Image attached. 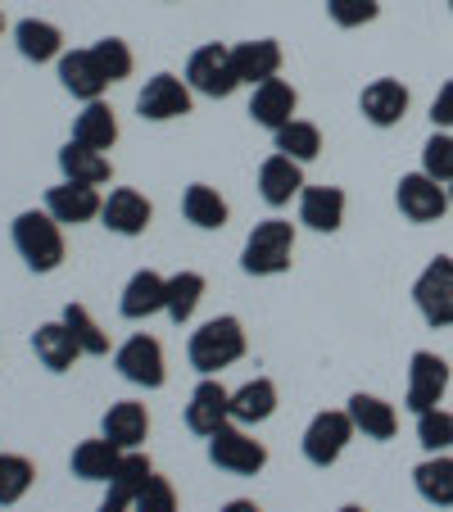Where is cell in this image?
Listing matches in <instances>:
<instances>
[{"instance_id": "8", "label": "cell", "mask_w": 453, "mask_h": 512, "mask_svg": "<svg viewBox=\"0 0 453 512\" xmlns=\"http://www.w3.org/2000/svg\"><path fill=\"white\" fill-rule=\"evenodd\" d=\"M354 417L345 413V408H327V413H318L309 422V431H304V440H299V449H304V458H309L313 467H331L340 454H345V445L354 440Z\"/></svg>"}, {"instance_id": "43", "label": "cell", "mask_w": 453, "mask_h": 512, "mask_svg": "<svg viewBox=\"0 0 453 512\" xmlns=\"http://www.w3.org/2000/svg\"><path fill=\"white\" fill-rule=\"evenodd\" d=\"M222 512H263L254 499H232V503H222Z\"/></svg>"}, {"instance_id": "12", "label": "cell", "mask_w": 453, "mask_h": 512, "mask_svg": "<svg viewBox=\"0 0 453 512\" xmlns=\"http://www.w3.org/2000/svg\"><path fill=\"white\" fill-rule=\"evenodd\" d=\"M227 422H232V390L222 386V381L204 377L200 386L191 390V404H186V431L209 440V435Z\"/></svg>"}, {"instance_id": "35", "label": "cell", "mask_w": 453, "mask_h": 512, "mask_svg": "<svg viewBox=\"0 0 453 512\" xmlns=\"http://www.w3.org/2000/svg\"><path fill=\"white\" fill-rule=\"evenodd\" d=\"M32 481H37V467H32V458H23V454H0V508L19 503L23 494L32 490Z\"/></svg>"}, {"instance_id": "44", "label": "cell", "mask_w": 453, "mask_h": 512, "mask_svg": "<svg viewBox=\"0 0 453 512\" xmlns=\"http://www.w3.org/2000/svg\"><path fill=\"white\" fill-rule=\"evenodd\" d=\"M96 512H132V503H118V499H105Z\"/></svg>"}, {"instance_id": "28", "label": "cell", "mask_w": 453, "mask_h": 512, "mask_svg": "<svg viewBox=\"0 0 453 512\" xmlns=\"http://www.w3.org/2000/svg\"><path fill=\"white\" fill-rule=\"evenodd\" d=\"M182 213H186V223L200 227V232H222V227H227V218H232L227 200H222V195L213 191V186H204V182L186 186V195H182Z\"/></svg>"}, {"instance_id": "1", "label": "cell", "mask_w": 453, "mask_h": 512, "mask_svg": "<svg viewBox=\"0 0 453 512\" xmlns=\"http://www.w3.org/2000/svg\"><path fill=\"white\" fill-rule=\"evenodd\" d=\"M186 358L200 377H218L222 368H232L245 358V327L241 318L222 313V318H209L200 331H191V345H186Z\"/></svg>"}, {"instance_id": "23", "label": "cell", "mask_w": 453, "mask_h": 512, "mask_svg": "<svg viewBox=\"0 0 453 512\" xmlns=\"http://www.w3.org/2000/svg\"><path fill=\"white\" fill-rule=\"evenodd\" d=\"M299 223L313 232H340L345 223V191L340 186H304L299 191Z\"/></svg>"}, {"instance_id": "19", "label": "cell", "mask_w": 453, "mask_h": 512, "mask_svg": "<svg viewBox=\"0 0 453 512\" xmlns=\"http://www.w3.org/2000/svg\"><path fill=\"white\" fill-rule=\"evenodd\" d=\"M295 109H299V91L290 87V82H281V78L259 82L254 96H250V118L259 127H268V132H281V127L295 118Z\"/></svg>"}, {"instance_id": "16", "label": "cell", "mask_w": 453, "mask_h": 512, "mask_svg": "<svg viewBox=\"0 0 453 512\" xmlns=\"http://www.w3.org/2000/svg\"><path fill=\"white\" fill-rule=\"evenodd\" d=\"M46 209H50V218H55V223L78 227V223H91V218H100L105 200H100L96 186L64 182V186H50V191H46Z\"/></svg>"}, {"instance_id": "47", "label": "cell", "mask_w": 453, "mask_h": 512, "mask_svg": "<svg viewBox=\"0 0 453 512\" xmlns=\"http://www.w3.org/2000/svg\"><path fill=\"white\" fill-rule=\"evenodd\" d=\"M449 204H453V182H449Z\"/></svg>"}, {"instance_id": "36", "label": "cell", "mask_w": 453, "mask_h": 512, "mask_svg": "<svg viewBox=\"0 0 453 512\" xmlns=\"http://www.w3.org/2000/svg\"><path fill=\"white\" fill-rule=\"evenodd\" d=\"M91 55H96L100 73L109 78V87H114V82H127V78H132L136 59H132V46H127L123 37H100L96 46H91Z\"/></svg>"}, {"instance_id": "27", "label": "cell", "mask_w": 453, "mask_h": 512, "mask_svg": "<svg viewBox=\"0 0 453 512\" xmlns=\"http://www.w3.org/2000/svg\"><path fill=\"white\" fill-rule=\"evenodd\" d=\"M277 413V386L268 377L245 381L241 390H232V422L236 426H259Z\"/></svg>"}, {"instance_id": "14", "label": "cell", "mask_w": 453, "mask_h": 512, "mask_svg": "<svg viewBox=\"0 0 453 512\" xmlns=\"http://www.w3.org/2000/svg\"><path fill=\"white\" fill-rule=\"evenodd\" d=\"M55 64H59V87H64L73 100L91 105V100L105 96L109 78L100 73V64H96V55H91V50H64Z\"/></svg>"}, {"instance_id": "17", "label": "cell", "mask_w": 453, "mask_h": 512, "mask_svg": "<svg viewBox=\"0 0 453 512\" xmlns=\"http://www.w3.org/2000/svg\"><path fill=\"white\" fill-rule=\"evenodd\" d=\"M304 191V164L299 159H290V155H268L259 164V195H263V204H272V209H286L295 195Z\"/></svg>"}, {"instance_id": "41", "label": "cell", "mask_w": 453, "mask_h": 512, "mask_svg": "<svg viewBox=\"0 0 453 512\" xmlns=\"http://www.w3.org/2000/svg\"><path fill=\"white\" fill-rule=\"evenodd\" d=\"M376 14H381L376 0H327V19L336 23V28H363Z\"/></svg>"}, {"instance_id": "26", "label": "cell", "mask_w": 453, "mask_h": 512, "mask_svg": "<svg viewBox=\"0 0 453 512\" xmlns=\"http://www.w3.org/2000/svg\"><path fill=\"white\" fill-rule=\"evenodd\" d=\"M14 46L28 64H50V59L64 55V32L46 19H19L14 23Z\"/></svg>"}, {"instance_id": "48", "label": "cell", "mask_w": 453, "mask_h": 512, "mask_svg": "<svg viewBox=\"0 0 453 512\" xmlns=\"http://www.w3.org/2000/svg\"><path fill=\"white\" fill-rule=\"evenodd\" d=\"M449 10H453V0H449Z\"/></svg>"}, {"instance_id": "11", "label": "cell", "mask_w": 453, "mask_h": 512, "mask_svg": "<svg viewBox=\"0 0 453 512\" xmlns=\"http://www.w3.org/2000/svg\"><path fill=\"white\" fill-rule=\"evenodd\" d=\"M395 204H399V213H404L408 223H440L444 209H453V204H449V186L435 182V177H426V173L399 177Z\"/></svg>"}, {"instance_id": "18", "label": "cell", "mask_w": 453, "mask_h": 512, "mask_svg": "<svg viewBox=\"0 0 453 512\" xmlns=\"http://www.w3.org/2000/svg\"><path fill=\"white\" fill-rule=\"evenodd\" d=\"M358 109H363V118L372 127H395V123H404V114H408V87L399 78H376L363 87Z\"/></svg>"}, {"instance_id": "38", "label": "cell", "mask_w": 453, "mask_h": 512, "mask_svg": "<svg viewBox=\"0 0 453 512\" xmlns=\"http://www.w3.org/2000/svg\"><path fill=\"white\" fill-rule=\"evenodd\" d=\"M417 445H422L426 454H444V449H453V413H444V408L417 413Z\"/></svg>"}, {"instance_id": "30", "label": "cell", "mask_w": 453, "mask_h": 512, "mask_svg": "<svg viewBox=\"0 0 453 512\" xmlns=\"http://www.w3.org/2000/svg\"><path fill=\"white\" fill-rule=\"evenodd\" d=\"M413 485L431 508H453V458L449 454H431L413 467Z\"/></svg>"}, {"instance_id": "13", "label": "cell", "mask_w": 453, "mask_h": 512, "mask_svg": "<svg viewBox=\"0 0 453 512\" xmlns=\"http://www.w3.org/2000/svg\"><path fill=\"white\" fill-rule=\"evenodd\" d=\"M150 218H155V204L145 200L141 191H132V186L109 191L105 209H100V223H105L114 236H141L145 227H150Z\"/></svg>"}, {"instance_id": "31", "label": "cell", "mask_w": 453, "mask_h": 512, "mask_svg": "<svg viewBox=\"0 0 453 512\" xmlns=\"http://www.w3.org/2000/svg\"><path fill=\"white\" fill-rule=\"evenodd\" d=\"M73 141L91 145V150H109V145L118 141L114 109H109L105 100H91V105H82V114L73 118Z\"/></svg>"}, {"instance_id": "2", "label": "cell", "mask_w": 453, "mask_h": 512, "mask_svg": "<svg viewBox=\"0 0 453 512\" xmlns=\"http://www.w3.org/2000/svg\"><path fill=\"white\" fill-rule=\"evenodd\" d=\"M14 250L32 272H55L64 263V223L50 218V209H23L10 227Z\"/></svg>"}, {"instance_id": "39", "label": "cell", "mask_w": 453, "mask_h": 512, "mask_svg": "<svg viewBox=\"0 0 453 512\" xmlns=\"http://www.w3.org/2000/svg\"><path fill=\"white\" fill-rule=\"evenodd\" d=\"M422 173L435 182H453V132H435L422 145Z\"/></svg>"}, {"instance_id": "4", "label": "cell", "mask_w": 453, "mask_h": 512, "mask_svg": "<svg viewBox=\"0 0 453 512\" xmlns=\"http://www.w3.org/2000/svg\"><path fill=\"white\" fill-rule=\"evenodd\" d=\"M186 87H191L195 96H209V100L236 96V87H241V73H236L232 46L209 41V46L191 50V59H186Z\"/></svg>"}, {"instance_id": "20", "label": "cell", "mask_w": 453, "mask_h": 512, "mask_svg": "<svg viewBox=\"0 0 453 512\" xmlns=\"http://www.w3.org/2000/svg\"><path fill=\"white\" fill-rule=\"evenodd\" d=\"M32 354H37V363L46 372H68L73 363H78L82 345L73 340V331H68V322H41L37 331H32Z\"/></svg>"}, {"instance_id": "33", "label": "cell", "mask_w": 453, "mask_h": 512, "mask_svg": "<svg viewBox=\"0 0 453 512\" xmlns=\"http://www.w3.org/2000/svg\"><path fill=\"white\" fill-rule=\"evenodd\" d=\"M272 141H277L281 155L299 159V164H313V159L322 155V132H318V123H304V118H290L281 132H272Z\"/></svg>"}, {"instance_id": "21", "label": "cell", "mask_w": 453, "mask_h": 512, "mask_svg": "<svg viewBox=\"0 0 453 512\" xmlns=\"http://www.w3.org/2000/svg\"><path fill=\"white\" fill-rule=\"evenodd\" d=\"M349 417H354V431H363V440H376V445H386V440H395L399 431V413L395 404H386L381 395H349Z\"/></svg>"}, {"instance_id": "46", "label": "cell", "mask_w": 453, "mask_h": 512, "mask_svg": "<svg viewBox=\"0 0 453 512\" xmlns=\"http://www.w3.org/2000/svg\"><path fill=\"white\" fill-rule=\"evenodd\" d=\"M0 32H5V14H0Z\"/></svg>"}, {"instance_id": "34", "label": "cell", "mask_w": 453, "mask_h": 512, "mask_svg": "<svg viewBox=\"0 0 453 512\" xmlns=\"http://www.w3.org/2000/svg\"><path fill=\"white\" fill-rule=\"evenodd\" d=\"M200 300H204V277L200 272H177V277H168V318L182 327V322H191L195 318V309H200Z\"/></svg>"}, {"instance_id": "40", "label": "cell", "mask_w": 453, "mask_h": 512, "mask_svg": "<svg viewBox=\"0 0 453 512\" xmlns=\"http://www.w3.org/2000/svg\"><path fill=\"white\" fill-rule=\"evenodd\" d=\"M132 512H177V490L168 476H150L145 490L132 499Z\"/></svg>"}, {"instance_id": "7", "label": "cell", "mask_w": 453, "mask_h": 512, "mask_svg": "<svg viewBox=\"0 0 453 512\" xmlns=\"http://www.w3.org/2000/svg\"><path fill=\"white\" fill-rule=\"evenodd\" d=\"M114 368H118V377L141 390H159L168 381L164 345H159L155 336H127L123 345L114 349Z\"/></svg>"}, {"instance_id": "6", "label": "cell", "mask_w": 453, "mask_h": 512, "mask_svg": "<svg viewBox=\"0 0 453 512\" xmlns=\"http://www.w3.org/2000/svg\"><path fill=\"white\" fill-rule=\"evenodd\" d=\"M413 304L426 318V327H453V259L435 254L422 268V277L413 281Z\"/></svg>"}, {"instance_id": "10", "label": "cell", "mask_w": 453, "mask_h": 512, "mask_svg": "<svg viewBox=\"0 0 453 512\" xmlns=\"http://www.w3.org/2000/svg\"><path fill=\"white\" fill-rule=\"evenodd\" d=\"M444 390H449V363L431 349H417L408 363V390H404V408L408 413H431L440 408Z\"/></svg>"}, {"instance_id": "25", "label": "cell", "mask_w": 453, "mask_h": 512, "mask_svg": "<svg viewBox=\"0 0 453 512\" xmlns=\"http://www.w3.org/2000/svg\"><path fill=\"white\" fill-rule=\"evenodd\" d=\"M59 173H64V182L105 186L109 177H114V164H109L105 150H91V145H82V141H68L64 150H59Z\"/></svg>"}, {"instance_id": "22", "label": "cell", "mask_w": 453, "mask_h": 512, "mask_svg": "<svg viewBox=\"0 0 453 512\" xmlns=\"http://www.w3.org/2000/svg\"><path fill=\"white\" fill-rule=\"evenodd\" d=\"M100 435L105 440H114L118 449H141L145 435H150V413H145V404H136V399H118V404H109L105 422H100Z\"/></svg>"}, {"instance_id": "42", "label": "cell", "mask_w": 453, "mask_h": 512, "mask_svg": "<svg viewBox=\"0 0 453 512\" xmlns=\"http://www.w3.org/2000/svg\"><path fill=\"white\" fill-rule=\"evenodd\" d=\"M431 123H435V132H453V78L444 82L440 91H435V100H431Z\"/></svg>"}, {"instance_id": "37", "label": "cell", "mask_w": 453, "mask_h": 512, "mask_svg": "<svg viewBox=\"0 0 453 512\" xmlns=\"http://www.w3.org/2000/svg\"><path fill=\"white\" fill-rule=\"evenodd\" d=\"M64 322H68V331H73V340L82 345V354H91V358H105V354H109V336L100 331V322L91 318L82 304H68V309H64Z\"/></svg>"}, {"instance_id": "3", "label": "cell", "mask_w": 453, "mask_h": 512, "mask_svg": "<svg viewBox=\"0 0 453 512\" xmlns=\"http://www.w3.org/2000/svg\"><path fill=\"white\" fill-rule=\"evenodd\" d=\"M290 259H295V223H286V218L254 223V232L245 236L241 268L250 277H277V272L290 268Z\"/></svg>"}, {"instance_id": "29", "label": "cell", "mask_w": 453, "mask_h": 512, "mask_svg": "<svg viewBox=\"0 0 453 512\" xmlns=\"http://www.w3.org/2000/svg\"><path fill=\"white\" fill-rule=\"evenodd\" d=\"M118 458H123V449H118L114 440H105V435H96V440H82V445L73 449L68 467H73L78 481H109L114 467H118Z\"/></svg>"}, {"instance_id": "32", "label": "cell", "mask_w": 453, "mask_h": 512, "mask_svg": "<svg viewBox=\"0 0 453 512\" xmlns=\"http://www.w3.org/2000/svg\"><path fill=\"white\" fill-rule=\"evenodd\" d=\"M155 476V467H150V458L145 454H136V449H127L123 458H118V467H114V476H109V494L105 499H118V503H132L136 494L145 490V481Z\"/></svg>"}, {"instance_id": "45", "label": "cell", "mask_w": 453, "mask_h": 512, "mask_svg": "<svg viewBox=\"0 0 453 512\" xmlns=\"http://www.w3.org/2000/svg\"><path fill=\"white\" fill-rule=\"evenodd\" d=\"M340 512H367V508H358V503H345V508H340Z\"/></svg>"}, {"instance_id": "9", "label": "cell", "mask_w": 453, "mask_h": 512, "mask_svg": "<svg viewBox=\"0 0 453 512\" xmlns=\"http://www.w3.org/2000/svg\"><path fill=\"white\" fill-rule=\"evenodd\" d=\"M191 96L195 91L186 87V78H177V73H155V78L141 87V96H136V114H141L145 123H173V118L191 114Z\"/></svg>"}, {"instance_id": "15", "label": "cell", "mask_w": 453, "mask_h": 512, "mask_svg": "<svg viewBox=\"0 0 453 512\" xmlns=\"http://www.w3.org/2000/svg\"><path fill=\"white\" fill-rule=\"evenodd\" d=\"M164 309H168V277H159V272H150V268L132 272V281L123 286V300H118V313H123L127 322H145Z\"/></svg>"}, {"instance_id": "5", "label": "cell", "mask_w": 453, "mask_h": 512, "mask_svg": "<svg viewBox=\"0 0 453 512\" xmlns=\"http://www.w3.org/2000/svg\"><path fill=\"white\" fill-rule=\"evenodd\" d=\"M209 463L232 476H259L263 467H268V449H263V440H254L245 426L227 422L209 435Z\"/></svg>"}, {"instance_id": "24", "label": "cell", "mask_w": 453, "mask_h": 512, "mask_svg": "<svg viewBox=\"0 0 453 512\" xmlns=\"http://www.w3.org/2000/svg\"><path fill=\"white\" fill-rule=\"evenodd\" d=\"M232 59L236 73H241V87H259V82H272L281 73V46L272 37L241 41V46H232Z\"/></svg>"}]
</instances>
